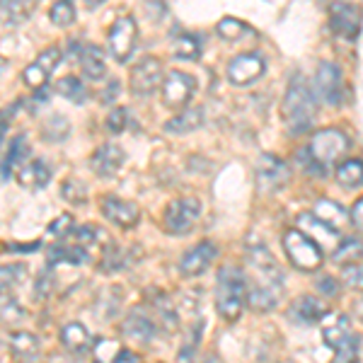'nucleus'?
Instances as JSON below:
<instances>
[{
  "instance_id": "nucleus-1",
  "label": "nucleus",
  "mask_w": 363,
  "mask_h": 363,
  "mask_svg": "<svg viewBox=\"0 0 363 363\" xmlns=\"http://www.w3.org/2000/svg\"><path fill=\"white\" fill-rule=\"evenodd\" d=\"M247 306V277L240 267H220L216 281V308L225 322L240 320Z\"/></svg>"
},
{
  "instance_id": "nucleus-2",
  "label": "nucleus",
  "mask_w": 363,
  "mask_h": 363,
  "mask_svg": "<svg viewBox=\"0 0 363 363\" xmlns=\"http://www.w3.org/2000/svg\"><path fill=\"white\" fill-rule=\"evenodd\" d=\"M315 97L310 92V87L306 80L296 78L294 83L289 85L286 90V97H284V121H286V128L291 133H306L310 126H313V119H315Z\"/></svg>"
},
{
  "instance_id": "nucleus-3",
  "label": "nucleus",
  "mask_w": 363,
  "mask_h": 363,
  "mask_svg": "<svg viewBox=\"0 0 363 363\" xmlns=\"http://www.w3.org/2000/svg\"><path fill=\"white\" fill-rule=\"evenodd\" d=\"M322 339L325 344L335 351L332 363H359V347L361 339L351 330L347 315H337L332 322H327L322 330Z\"/></svg>"
},
{
  "instance_id": "nucleus-4",
  "label": "nucleus",
  "mask_w": 363,
  "mask_h": 363,
  "mask_svg": "<svg viewBox=\"0 0 363 363\" xmlns=\"http://www.w3.org/2000/svg\"><path fill=\"white\" fill-rule=\"evenodd\" d=\"M284 250L289 262L301 272H315L322 264V250L318 247L313 238L308 233L298 230V228H291V230L284 233Z\"/></svg>"
},
{
  "instance_id": "nucleus-5",
  "label": "nucleus",
  "mask_w": 363,
  "mask_h": 363,
  "mask_svg": "<svg viewBox=\"0 0 363 363\" xmlns=\"http://www.w3.org/2000/svg\"><path fill=\"white\" fill-rule=\"evenodd\" d=\"M347 150H349V138L339 128H322L308 143V155L325 169L332 162L342 160Z\"/></svg>"
},
{
  "instance_id": "nucleus-6",
  "label": "nucleus",
  "mask_w": 363,
  "mask_h": 363,
  "mask_svg": "<svg viewBox=\"0 0 363 363\" xmlns=\"http://www.w3.org/2000/svg\"><path fill=\"white\" fill-rule=\"evenodd\" d=\"M136 42H138L136 20L131 15H121L112 25V29H109V37H107L109 51H112V56L119 63H126L133 56V51H136Z\"/></svg>"
},
{
  "instance_id": "nucleus-7",
  "label": "nucleus",
  "mask_w": 363,
  "mask_h": 363,
  "mask_svg": "<svg viewBox=\"0 0 363 363\" xmlns=\"http://www.w3.org/2000/svg\"><path fill=\"white\" fill-rule=\"evenodd\" d=\"M199 216H201L199 199H174L165 208V228L172 235H184L196 225Z\"/></svg>"
},
{
  "instance_id": "nucleus-8",
  "label": "nucleus",
  "mask_w": 363,
  "mask_h": 363,
  "mask_svg": "<svg viewBox=\"0 0 363 363\" xmlns=\"http://www.w3.org/2000/svg\"><path fill=\"white\" fill-rule=\"evenodd\" d=\"M61 58H63L61 46H49V49H44L42 54H39L25 70H22V80H25V85L32 87L34 92L44 90L46 80H49L51 73L58 68Z\"/></svg>"
},
{
  "instance_id": "nucleus-9",
  "label": "nucleus",
  "mask_w": 363,
  "mask_h": 363,
  "mask_svg": "<svg viewBox=\"0 0 363 363\" xmlns=\"http://www.w3.org/2000/svg\"><path fill=\"white\" fill-rule=\"evenodd\" d=\"M162 102L167 107H186L189 99L196 92V80L182 70H169V75L162 80Z\"/></svg>"
},
{
  "instance_id": "nucleus-10",
  "label": "nucleus",
  "mask_w": 363,
  "mask_h": 363,
  "mask_svg": "<svg viewBox=\"0 0 363 363\" xmlns=\"http://www.w3.org/2000/svg\"><path fill=\"white\" fill-rule=\"evenodd\" d=\"M361 22H363V10L359 8V5L335 3L330 8V27L337 37L356 39L361 32Z\"/></svg>"
},
{
  "instance_id": "nucleus-11",
  "label": "nucleus",
  "mask_w": 363,
  "mask_h": 363,
  "mask_svg": "<svg viewBox=\"0 0 363 363\" xmlns=\"http://www.w3.org/2000/svg\"><path fill=\"white\" fill-rule=\"evenodd\" d=\"M162 63L155 56H145L131 68V90L136 95H153L157 87H162Z\"/></svg>"
},
{
  "instance_id": "nucleus-12",
  "label": "nucleus",
  "mask_w": 363,
  "mask_h": 363,
  "mask_svg": "<svg viewBox=\"0 0 363 363\" xmlns=\"http://www.w3.org/2000/svg\"><path fill=\"white\" fill-rule=\"evenodd\" d=\"M247 264L252 267V272L257 274L252 281H262V284H272V286H277V289H284V272H281V267L274 262V257L269 255L267 247L252 245L247 250Z\"/></svg>"
},
{
  "instance_id": "nucleus-13",
  "label": "nucleus",
  "mask_w": 363,
  "mask_h": 363,
  "mask_svg": "<svg viewBox=\"0 0 363 363\" xmlns=\"http://www.w3.org/2000/svg\"><path fill=\"white\" fill-rule=\"evenodd\" d=\"M264 70H267V63L259 54H240L228 63L225 75L233 85L245 87V85L255 83L257 78H262Z\"/></svg>"
},
{
  "instance_id": "nucleus-14",
  "label": "nucleus",
  "mask_w": 363,
  "mask_h": 363,
  "mask_svg": "<svg viewBox=\"0 0 363 363\" xmlns=\"http://www.w3.org/2000/svg\"><path fill=\"white\" fill-rule=\"evenodd\" d=\"M315 90H318L320 99L330 107H337L342 102V70L335 63H320L318 73H315Z\"/></svg>"
},
{
  "instance_id": "nucleus-15",
  "label": "nucleus",
  "mask_w": 363,
  "mask_h": 363,
  "mask_svg": "<svg viewBox=\"0 0 363 363\" xmlns=\"http://www.w3.org/2000/svg\"><path fill=\"white\" fill-rule=\"evenodd\" d=\"M291 179L289 165L277 155H262L257 162V182L264 191H277Z\"/></svg>"
},
{
  "instance_id": "nucleus-16",
  "label": "nucleus",
  "mask_w": 363,
  "mask_h": 363,
  "mask_svg": "<svg viewBox=\"0 0 363 363\" xmlns=\"http://www.w3.org/2000/svg\"><path fill=\"white\" fill-rule=\"evenodd\" d=\"M216 255H218L216 245L208 242V240H203V242L194 245L189 252L182 255L179 272L184 274V277H199V274H203L211 267V262L216 259Z\"/></svg>"
},
{
  "instance_id": "nucleus-17",
  "label": "nucleus",
  "mask_w": 363,
  "mask_h": 363,
  "mask_svg": "<svg viewBox=\"0 0 363 363\" xmlns=\"http://www.w3.org/2000/svg\"><path fill=\"white\" fill-rule=\"evenodd\" d=\"M126 160V153L119 148L116 143H104L92 153L90 157V167L97 177H114L116 172L121 169Z\"/></svg>"
},
{
  "instance_id": "nucleus-18",
  "label": "nucleus",
  "mask_w": 363,
  "mask_h": 363,
  "mask_svg": "<svg viewBox=\"0 0 363 363\" xmlns=\"http://www.w3.org/2000/svg\"><path fill=\"white\" fill-rule=\"evenodd\" d=\"M102 216L107 220H112L119 228H133L140 218V211L133 201L119 196H104L102 199Z\"/></svg>"
},
{
  "instance_id": "nucleus-19",
  "label": "nucleus",
  "mask_w": 363,
  "mask_h": 363,
  "mask_svg": "<svg viewBox=\"0 0 363 363\" xmlns=\"http://www.w3.org/2000/svg\"><path fill=\"white\" fill-rule=\"evenodd\" d=\"M121 332H124V337L133 339V342H140V344L153 342V337H155L153 315L145 313V308H133L131 313L126 315L124 325H121Z\"/></svg>"
},
{
  "instance_id": "nucleus-20",
  "label": "nucleus",
  "mask_w": 363,
  "mask_h": 363,
  "mask_svg": "<svg viewBox=\"0 0 363 363\" xmlns=\"http://www.w3.org/2000/svg\"><path fill=\"white\" fill-rule=\"evenodd\" d=\"M289 315H291V320L298 322V325H315V322L325 320V315H330V306H327L322 298L301 296L291 303Z\"/></svg>"
},
{
  "instance_id": "nucleus-21",
  "label": "nucleus",
  "mask_w": 363,
  "mask_h": 363,
  "mask_svg": "<svg viewBox=\"0 0 363 363\" xmlns=\"http://www.w3.org/2000/svg\"><path fill=\"white\" fill-rule=\"evenodd\" d=\"M10 354H13L15 363H39L42 344L32 332H13L10 335Z\"/></svg>"
},
{
  "instance_id": "nucleus-22",
  "label": "nucleus",
  "mask_w": 363,
  "mask_h": 363,
  "mask_svg": "<svg viewBox=\"0 0 363 363\" xmlns=\"http://www.w3.org/2000/svg\"><path fill=\"white\" fill-rule=\"evenodd\" d=\"M61 344L68 354L87 356L92 351L95 339L90 337V332H87V327L83 325V322H68V325L61 330Z\"/></svg>"
},
{
  "instance_id": "nucleus-23",
  "label": "nucleus",
  "mask_w": 363,
  "mask_h": 363,
  "mask_svg": "<svg viewBox=\"0 0 363 363\" xmlns=\"http://www.w3.org/2000/svg\"><path fill=\"white\" fill-rule=\"evenodd\" d=\"M17 179H20L22 186H27V189H44L46 184L51 182V167L46 165L44 160H39V157H34V160H27L25 165L20 167V172H17Z\"/></svg>"
},
{
  "instance_id": "nucleus-24",
  "label": "nucleus",
  "mask_w": 363,
  "mask_h": 363,
  "mask_svg": "<svg viewBox=\"0 0 363 363\" xmlns=\"http://www.w3.org/2000/svg\"><path fill=\"white\" fill-rule=\"evenodd\" d=\"M80 70L87 80H102L107 75V61H104V51L95 44H87L78 54Z\"/></svg>"
},
{
  "instance_id": "nucleus-25",
  "label": "nucleus",
  "mask_w": 363,
  "mask_h": 363,
  "mask_svg": "<svg viewBox=\"0 0 363 363\" xmlns=\"http://www.w3.org/2000/svg\"><path fill=\"white\" fill-rule=\"evenodd\" d=\"M32 15V0H0V29L10 32Z\"/></svg>"
},
{
  "instance_id": "nucleus-26",
  "label": "nucleus",
  "mask_w": 363,
  "mask_h": 363,
  "mask_svg": "<svg viewBox=\"0 0 363 363\" xmlns=\"http://www.w3.org/2000/svg\"><path fill=\"white\" fill-rule=\"evenodd\" d=\"M29 155V143H27V133H20L13 143H10V150L5 155L3 165H0V174L3 179H8L13 172H20V167L25 165V157Z\"/></svg>"
},
{
  "instance_id": "nucleus-27",
  "label": "nucleus",
  "mask_w": 363,
  "mask_h": 363,
  "mask_svg": "<svg viewBox=\"0 0 363 363\" xmlns=\"http://www.w3.org/2000/svg\"><path fill=\"white\" fill-rule=\"evenodd\" d=\"M203 124V109L201 107H184L177 116L165 124V131L167 133H189V131H196L199 126Z\"/></svg>"
},
{
  "instance_id": "nucleus-28",
  "label": "nucleus",
  "mask_w": 363,
  "mask_h": 363,
  "mask_svg": "<svg viewBox=\"0 0 363 363\" xmlns=\"http://www.w3.org/2000/svg\"><path fill=\"white\" fill-rule=\"evenodd\" d=\"M361 259H363V242L356 238H347L335 250V255H332V262H337V264H342V267L356 264V262H361Z\"/></svg>"
},
{
  "instance_id": "nucleus-29",
  "label": "nucleus",
  "mask_w": 363,
  "mask_h": 363,
  "mask_svg": "<svg viewBox=\"0 0 363 363\" xmlns=\"http://www.w3.org/2000/svg\"><path fill=\"white\" fill-rule=\"evenodd\" d=\"M315 216H318L322 223H327L332 230H337V233H339V223L347 220V211L339 206V203L330 201V199H322V201H318V206H315Z\"/></svg>"
},
{
  "instance_id": "nucleus-30",
  "label": "nucleus",
  "mask_w": 363,
  "mask_h": 363,
  "mask_svg": "<svg viewBox=\"0 0 363 363\" xmlns=\"http://www.w3.org/2000/svg\"><path fill=\"white\" fill-rule=\"evenodd\" d=\"M68 133H70V124L63 114L49 116L42 124V138L49 140V143H61V140L68 138Z\"/></svg>"
},
{
  "instance_id": "nucleus-31",
  "label": "nucleus",
  "mask_w": 363,
  "mask_h": 363,
  "mask_svg": "<svg viewBox=\"0 0 363 363\" xmlns=\"http://www.w3.org/2000/svg\"><path fill=\"white\" fill-rule=\"evenodd\" d=\"M337 179H339V184L347 186V189L363 186V162L361 160H344L342 165L337 167Z\"/></svg>"
},
{
  "instance_id": "nucleus-32",
  "label": "nucleus",
  "mask_w": 363,
  "mask_h": 363,
  "mask_svg": "<svg viewBox=\"0 0 363 363\" xmlns=\"http://www.w3.org/2000/svg\"><path fill=\"white\" fill-rule=\"evenodd\" d=\"M56 92L61 97L70 99L73 104H83L87 99V87L80 83V78H75V75H66V78H61L56 83Z\"/></svg>"
},
{
  "instance_id": "nucleus-33",
  "label": "nucleus",
  "mask_w": 363,
  "mask_h": 363,
  "mask_svg": "<svg viewBox=\"0 0 363 363\" xmlns=\"http://www.w3.org/2000/svg\"><path fill=\"white\" fill-rule=\"evenodd\" d=\"M131 264V252L128 250H121V247H114V245H107L104 247V255H102V262H99V269L102 272H119Z\"/></svg>"
},
{
  "instance_id": "nucleus-34",
  "label": "nucleus",
  "mask_w": 363,
  "mask_h": 363,
  "mask_svg": "<svg viewBox=\"0 0 363 363\" xmlns=\"http://www.w3.org/2000/svg\"><path fill=\"white\" fill-rule=\"evenodd\" d=\"M75 0H56L54 8L49 10V20L54 22L56 27H70L75 22Z\"/></svg>"
},
{
  "instance_id": "nucleus-35",
  "label": "nucleus",
  "mask_w": 363,
  "mask_h": 363,
  "mask_svg": "<svg viewBox=\"0 0 363 363\" xmlns=\"http://www.w3.org/2000/svg\"><path fill=\"white\" fill-rule=\"evenodd\" d=\"M216 32H218V37H223L225 42H238L245 34H252V29L245 25V22L235 20V17H223V20L216 25Z\"/></svg>"
},
{
  "instance_id": "nucleus-36",
  "label": "nucleus",
  "mask_w": 363,
  "mask_h": 363,
  "mask_svg": "<svg viewBox=\"0 0 363 363\" xmlns=\"http://www.w3.org/2000/svg\"><path fill=\"white\" fill-rule=\"evenodd\" d=\"M121 351L124 349L116 342H112V339H95V344H92V359H95V363H114L119 359Z\"/></svg>"
},
{
  "instance_id": "nucleus-37",
  "label": "nucleus",
  "mask_w": 363,
  "mask_h": 363,
  "mask_svg": "<svg viewBox=\"0 0 363 363\" xmlns=\"http://www.w3.org/2000/svg\"><path fill=\"white\" fill-rule=\"evenodd\" d=\"M174 56L184 58V61H196L201 56V44L194 34H182L174 39Z\"/></svg>"
},
{
  "instance_id": "nucleus-38",
  "label": "nucleus",
  "mask_w": 363,
  "mask_h": 363,
  "mask_svg": "<svg viewBox=\"0 0 363 363\" xmlns=\"http://www.w3.org/2000/svg\"><path fill=\"white\" fill-rule=\"evenodd\" d=\"M27 274L25 264H3L0 267V294H10L22 277Z\"/></svg>"
},
{
  "instance_id": "nucleus-39",
  "label": "nucleus",
  "mask_w": 363,
  "mask_h": 363,
  "mask_svg": "<svg viewBox=\"0 0 363 363\" xmlns=\"http://www.w3.org/2000/svg\"><path fill=\"white\" fill-rule=\"evenodd\" d=\"M20 320H25V308L10 294H0V322L10 325V322H20Z\"/></svg>"
},
{
  "instance_id": "nucleus-40",
  "label": "nucleus",
  "mask_w": 363,
  "mask_h": 363,
  "mask_svg": "<svg viewBox=\"0 0 363 363\" xmlns=\"http://www.w3.org/2000/svg\"><path fill=\"white\" fill-rule=\"evenodd\" d=\"M61 196L70 203H85L87 201V186L80 179H66L61 186Z\"/></svg>"
},
{
  "instance_id": "nucleus-41",
  "label": "nucleus",
  "mask_w": 363,
  "mask_h": 363,
  "mask_svg": "<svg viewBox=\"0 0 363 363\" xmlns=\"http://www.w3.org/2000/svg\"><path fill=\"white\" fill-rule=\"evenodd\" d=\"M46 233H49V235H54V238H56V242H61V240H68V238L75 233L73 216L61 213V216H58V218L54 220V223L46 228Z\"/></svg>"
},
{
  "instance_id": "nucleus-42",
  "label": "nucleus",
  "mask_w": 363,
  "mask_h": 363,
  "mask_svg": "<svg viewBox=\"0 0 363 363\" xmlns=\"http://www.w3.org/2000/svg\"><path fill=\"white\" fill-rule=\"evenodd\" d=\"M131 124V116H128V109L126 107H114L112 112L107 116V131L109 133H121L126 131V126Z\"/></svg>"
},
{
  "instance_id": "nucleus-43",
  "label": "nucleus",
  "mask_w": 363,
  "mask_h": 363,
  "mask_svg": "<svg viewBox=\"0 0 363 363\" xmlns=\"http://www.w3.org/2000/svg\"><path fill=\"white\" fill-rule=\"evenodd\" d=\"M342 279H344V284H347L349 289L363 291V262H356V264L344 267Z\"/></svg>"
},
{
  "instance_id": "nucleus-44",
  "label": "nucleus",
  "mask_w": 363,
  "mask_h": 363,
  "mask_svg": "<svg viewBox=\"0 0 363 363\" xmlns=\"http://www.w3.org/2000/svg\"><path fill=\"white\" fill-rule=\"evenodd\" d=\"M34 294H37L39 301H46L51 294H54V277H51V267L44 269L42 274L34 281Z\"/></svg>"
},
{
  "instance_id": "nucleus-45",
  "label": "nucleus",
  "mask_w": 363,
  "mask_h": 363,
  "mask_svg": "<svg viewBox=\"0 0 363 363\" xmlns=\"http://www.w3.org/2000/svg\"><path fill=\"white\" fill-rule=\"evenodd\" d=\"M318 291H320V294H325V298L337 296V294H339V284H337V279H332V277H322V279L318 281Z\"/></svg>"
},
{
  "instance_id": "nucleus-46",
  "label": "nucleus",
  "mask_w": 363,
  "mask_h": 363,
  "mask_svg": "<svg viewBox=\"0 0 363 363\" xmlns=\"http://www.w3.org/2000/svg\"><path fill=\"white\" fill-rule=\"evenodd\" d=\"M119 80H109L107 87H104V92L99 95V99H102V104H112L116 97H119Z\"/></svg>"
},
{
  "instance_id": "nucleus-47",
  "label": "nucleus",
  "mask_w": 363,
  "mask_h": 363,
  "mask_svg": "<svg viewBox=\"0 0 363 363\" xmlns=\"http://www.w3.org/2000/svg\"><path fill=\"white\" fill-rule=\"evenodd\" d=\"M351 223L359 233H363V199L354 203V208H351Z\"/></svg>"
},
{
  "instance_id": "nucleus-48",
  "label": "nucleus",
  "mask_w": 363,
  "mask_h": 363,
  "mask_svg": "<svg viewBox=\"0 0 363 363\" xmlns=\"http://www.w3.org/2000/svg\"><path fill=\"white\" fill-rule=\"evenodd\" d=\"M114 363H138V356L131 354V351H121L119 359H116Z\"/></svg>"
},
{
  "instance_id": "nucleus-49",
  "label": "nucleus",
  "mask_w": 363,
  "mask_h": 363,
  "mask_svg": "<svg viewBox=\"0 0 363 363\" xmlns=\"http://www.w3.org/2000/svg\"><path fill=\"white\" fill-rule=\"evenodd\" d=\"M8 128H10V126H8V121H5V119L0 121V145H3V140H5V133H8Z\"/></svg>"
},
{
  "instance_id": "nucleus-50",
  "label": "nucleus",
  "mask_w": 363,
  "mask_h": 363,
  "mask_svg": "<svg viewBox=\"0 0 363 363\" xmlns=\"http://www.w3.org/2000/svg\"><path fill=\"white\" fill-rule=\"evenodd\" d=\"M201 363H220V359L216 354H208V356H203Z\"/></svg>"
},
{
  "instance_id": "nucleus-51",
  "label": "nucleus",
  "mask_w": 363,
  "mask_h": 363,
  "mask_svg": "<svg viewBox=\"0 0 363 363\" xmlns=\"http://www.w3.org/2000/svg\"><path fill=\"white\" fill-rule=\"evenodd\" d=\"M102 3H104V0H85V5H87V8H90V10L99 8V5H102Z\"/></svg>"
},
{
  "instance_id": "nucleus-52",
  "label": "nucleus",
  "mask_w": 363,
  "mask_h": 363,
  "mask_svg": "<svg viewBox=\"0 0 363 363\" xmlns=\"http://www.w3.org/2000/svg\"><path fill=\"white\" fill-rule=\"evenodd\" d=\"M5 68H8V61H5V58H3V56H0V75H3V73H5Z\"/></svg>"
},
{
  "instance_id": "nucleus-53",
  "label": "nucleus",
  "mask_w": 363,
  "mask_h": 363,
  "mask_svg": "<svg viewBox=\"0 0 363 363\" xmlns=\"http://www.w3.org/2000/svg\"><path fill=\"white\" fill-rule=\"evenodd\" d=\"M361 306H363V303H361Z\"/></svg>"
}]
</instances>
